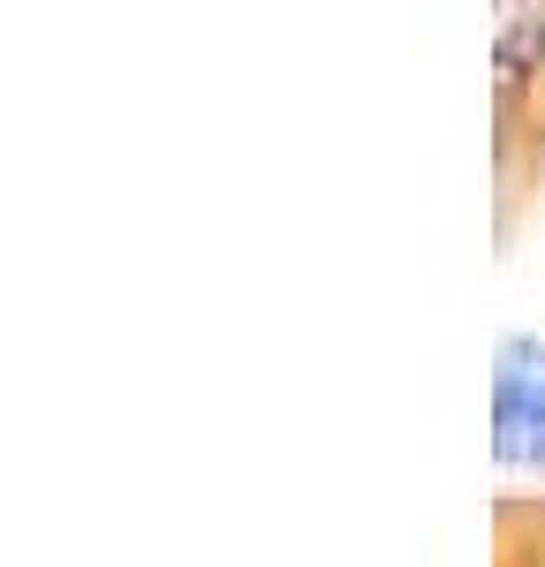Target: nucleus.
<instances>
[{
	"mask_svg": "<svg viewBox=\"0 0 545 567\" xmlns=\"http://www.w3.org/2000/svg\"><path fill=\"white\" fill-rule=\"evenodd\" d=\"M500 446L545 462V355L515 349L500 371Z\"/></svg>",
	"mask_w": 545,
	"mask_h": 567,
	"instance_id": "2",
	"label": "nucleus"
},
{
	"mask_svg": "<svg viewBox=\"0 0 545 567\" xmlns=\"http://www.w3.org/2000/svg\"><path fill=\"white\" fill-rule=\"evenodd\" d=\"M493 175L507 219L545 182V0H493Z\"/></svg>",
	"mask_w": 545,
	"mask_h": 567,
	"instance_id": "1",
	"label": "nucleus"
},
{
	"mask_svg": "<svg viewBox=\"0 0 545 567\" xmlns=\"http://www.w3.org/2000/svg\"><path fill=\"white\" fill-rule=\"evenodd\" d=\"M493 567H545V492H507L493 507Z\"/></svg>",
	"mask_w": 545,
	"mask_h": 567,
	"instance_id": "3",
	"label": "nucleus"
}]
</instances>
